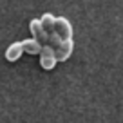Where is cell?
Wrapping results in <instances>:
<instances>
[{
    "instance_id": "obj_7",
    "label": "cell",
    "mask_w": 123,
    "mask_h": 123,
    "mask_svg": "<svg viewBox=\"0 0 123 123\" xmlns=\"http://www.w3.org/2000/svg\"><path fill=\"white\" fill-rule=\"evenodd\" d=\"M40 22H42L43 29H45L49 35L56 31V16H54L53 13H43V15L40 16Z\"/></svg>"
},
{
    "instance_id": "obj_1",
    "label": "cell",
    "mask_w": 123,
    "mask_h": 123,
    "mask_svg": "<svg viewBox=\"0 0 123 123\" xmlns=\"http://www.w3.org/2000/svg\"><path fill=\"white\" fill-rule=\"evenodd\" d=\"M56 63H58V58H56L54 49L49 43L42 45V51H40V67L43 71H53L56 67Z\"/></svg>"
},
{
    "instance_id": "obj_6",
    "label": "cell",
    "mask_w": 123,
    "mask_h": 123,
    "mask_svg": "<svg viewBox=\"0 0 123 123\" xmlns=\"http://www.w3.org/2000/svg\"><path fill=\"white\" fill-rule=\"evenodd\" d=\"M22 47H24V53H27V54H40V51H42V43L35 38L22 40Z\"/></svg>"
},
{
    "instance_id": "obj_4",
    "label": "cell",
    "mask_w": 123,
    "mask_h": 123,
    "mask_svg": "<svg viewBox=\"0 0 123 123\" xmlns=\"http://www.w3.org/2000/svg\"><path fill=\"white\" fill-rule=\"evenodd\" d=\"M73 51H74V40L69 38V40H62V43L54 49V53H56L58 62H67L73 54Z\"/></svg>"
},
{
    "instance_id": "obj_3",
    "label": "cell",
    "mask_w": 123,
    "mask_h": 123,
    "mask_svg": "<svg viewBox=\"0 0 123 123\" xmlns=\"http://www.w3.org/2000/svg\"><path fill=\"white\" fill-rule=\"evenodd\" d=\"M56 33L62 40L73 38V24L65 16H56Z\"/></svg>"
},
{
    "instance_id": "obj_5",
    "label": "cell",
    "mask_w": 123,
    "mask_h": 123,
    "mask_svg": "<svg viewBox=\"0 0 123 123\" xmlns=\"http://www.w3.org/2000/svg\"><path fill=\"white\" fill-rule=\"evenodd\" d=\"M22 54H24L22 42H13V43H9V45H7L4 56H6V60H7V62H16V60L22 58Z\"/></svg>"
},
{
    "instance_id": "obj_2",
    "label": "cell",
    "mask_w": 123,
    "mask_h": 123,
    "mask_svg": "<svg viewBox=\"0 0 123 123\" xmlns=\"http://www.w3.org/2000/svg\"><path fill=\"white\" fill-rule=\"evenodd\" d=\"M29 31H31V35H33V38L38 40L42 45L49 43V33L43 29V25H42V22H40V18H33V20L29 22Z\"/></svg>"
}]
</instances>
